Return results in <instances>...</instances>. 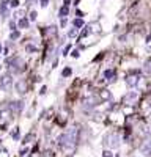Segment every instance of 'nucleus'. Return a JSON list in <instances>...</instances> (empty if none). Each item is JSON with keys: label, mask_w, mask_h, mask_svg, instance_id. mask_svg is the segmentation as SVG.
Here are the masks:
<instances>
[{"label": "nucleus", "mask_w": 151, "mask_h": 157, "mask_svg": "<svg viewBox=\"0 0 151 157\" xmlns=\"http://www.w3.org/2000/svg\"><path fill=\"white\" fill-rule=\"evenodd\" d=\"M77 142H79V129L76 126L69 127L65 133L58 137V145L60 148H63L65 151H72L76 148Z\"/></svg>", "instance_id": "f257e3e1"}, {"label": "nucleus", "mask_w": 151, "mask_h": 157, "mask_svg": "<svg viewBox=\"0 0 151 157\" xmlns=\"http://www.w3.org/2000/svg\"><path fill=\"white\" fill-rule=\"evenodd\" d=\"M120 143H121V137H120V132L116 131H110L104 135V145L107 148L113 149V148H118Z\"/></svg>", "instance_id": "f03ea898"}, {"label": "nucleus", "mask_w": 151, "mask_h": 157, "mask_svg": "<svg viewBox=\"0 0 151 157\" xmlns=\"http://www.w3.org/2000/svg\"><path fill=\"white\" fill-rule=\"evenodd\" d=\"M8 66L9 69H11V72H14V74H21V72L25 71V63L22 58H19V57H14V58H8Z\"/></svg>", "instance_id": "7ed1b4c3"}, {"label": "nucleus", "mask_w": 151, "mask_h": 157, "mask_svg": "<svg viewBox=\"0 0 151 157\" xmlns=\"http://www.w3.org/2000/svg\"><path fill=\"white\" fill-rule=\"evenodd\" d=\"M139 101V93L137 91H127L121 99V104L123 105H134L135 102Z\"/></svg>", "instance_id": "20e7f679"}, {"label": "nucleus", "mask_w": 151, "mask_h": 157, "mask_svg": "<svg viewBox=\"0 0 151 157\" xmlns=\"http://www.w3.org/2000/svg\"><path fill=\"white\" fill-rule=\"evenodd\" d=\"M88 33H101V25H99V22H91V24L87 25V28L83 30L82 33H80V39H82L83 36H87Z\"/></svg>", "instance_id": "39448f33"}, {"label": "nucleus", "mask_w": 151, "mask_h": 157, "mask_svg": "<svg viewBox=\"0 0 151 157\" xmlns=\"http://www.w3.org/2000/svg\"><path fill=\"white\" fill-rule=\"evenodd\" d=\"M139 82H140L139 72H132V74H129L126 77V83H127V86H129V88H135V86L139 85Z\"/></svg>", "instance_id": "423d86ee"}, {"label": "nucleus", "mask_w": 151, "mask_h": 157, "mask_svg": "<svg viewBox=\"0 0 151 157\" xmlns=\"http://www.w3.org/2000/svg\"><path fill=\"white\" fill-rule=\"evenodd\" d=\"M11 119V110H0V126H6Z\"/></svg>", "instance_id": "0eeeda50"}, {"label": "nucleus", "mask_w": 151, "mask_h": 157, "mask_svg": "<svg viewBox=\"0 0 151 157\" xmlns=\"http://www.w3.org/2000/svg\"><path fill=\"white\" fill-rule=\"evenodd\" d=\"M24 108V102L22 101H16V102H9V110L14 113H21Z\"/></svg>", "instance_id": "6e6552de"}, {"label": "nucleus", "mask_w": 151, "mask_h": 157, "mask_svg": "<svg viewBox=\"0 0 151 157\" xmlns=\"http://www.w3.org/2000/svg\"><path fill=\"white\" fill-rule=\"evenodd\" d=\"M140 151H142V154L145 156V157H150L151 156V140L143 142V145L140 146Z\"/></svg>", "instance_id": "1a4fd4ad"}, {"label": "nucleus", "mask_w": 151, "mask_h": 157, "mask_svg": "<svg viewBox=\"0 0 151 157\" xmlns=\"http://www.w3.org/2000/svg\"><path fill=\"white\" fill-rule=\"evenodd\" d=\"M27 90H28V85H27L25 80H19L18 83H16V91L21 93V94H25Z\"/></svg>", "instance_id": "9d476101"}, {"label": "nucleus", "mask_w": 151, "mask_h": 157, "mask_svg": "<svg viewBox=\"0 0 151 157\" xmlns=\"http://www.w3.org/2000/svg\"><path fill=\"white\" fill-rule=\"evenodd\" d=\"M99 99L102 102H107V101H110V99H112V93L109 91V90L107 88H104V90H101L99 91Z\"/></svg>", "instance_id": "9b49d317"}, {"label": "nucleus", "mask_w": 151, "mask_h": 157, "mask_svg": "<svg viewBox=\"0 0 151 157\" xmlns=\"http://www.w3.org/2000/svg\"><path fill=\"white\" fill-rule=\"evenodd\" d=\"M104 77H106V80H109V82H115V79H116L115 69H106L104 71Z\"/></svg>", "instance_id": "f8f14e48"}, {"label": "nucleus", "mask_w": 151, "mask_h": 157, "mask_svg": "<svg viewBox=\"0 0 151 157\" xmlns=\"http://www.w3.org/2000/svg\"><path fill=\"white\" fill-rule=\"evenodd\" d=\"M9 85H11V75L9 74L3 75V77L0 79V86H2V88H8Z\"/></svg>", "instance_id": "ddd939ff"}, {"label": "nucleus", "mask_w": 151, "mask_h": 157, "mask_svg": "<svg viewBox=\"0 0 151 157\" xmlns=\"http://www.w3.org/2000/svg\"><path fill=\"white\" fill-rule=\"evenodd\" d=\"M58 14H60V18H63L65 19L66 16L69 14V6H66V5H63L62 8H60V11H58Z\"/></svg>", "instance_id": "4468645a"}, {"label": "nucleus", "mask_w": 151, "mask_h": 157, "mask_svg": "<svg viewBox=\"0 0 151 157\" xmlns=\"http://www.w3.org/2000/svg\"><path fill=\"white\" fill-rule=\"evenodd\" d=\"M143 71H145L146 74H151V58H148L143 63Z\"/></svg>", "instance_id": "2eb2a0df"}, {"label": "nucleus", "mask_w": 151, "mask_h": 157, "mask_svg": "<svg viewBox=\"0 0 151 157\" xmlns=\"http://www.w3.org/2000/svg\"><path fill=\"white\" fill-rule=\"evenodd\" d=\"M58 116H60V118H58V124L63 126V124L66 123V119H68V116H66V112H62Z\"/></svg>", "instance_id": "dca6fc26"}, {"label": "nucleus", "mask_w": 151, "mask_h": 157, "mask_svg": "<svg viewBox=\"0 0 151 157\" xmlns=\"http://www.w3.org/2000/svg\"><path fill=\"white\" fill-rule=\"evenodd\" d=\"M35 138H36V137H35V133H28V135H27L25 138H24V142H22V143H24V145H27V143H32Z\"/></svg>", "instance_id": "f3484780"}, {"label": "nucleus", "mask_w": 151, "mask_h": 157, "mask_svg": "<svg viewBox=\"0 0 151 157\" xmlns=\"http://www.w3.org/2000/svg\"><path fill=\"white\" fill-rule=\"evenodd\" d=\"M72 74V69L71 68H69V66H68V68H65V69H63V72H62V75H63V77H69V75H71Z\"/></svg>", "instance_id": "a211bd4d"}, {"label": "nucleus", "mask_w": 151, "mask_h": 157, "mask_svg": "<svg viewBox=\"0 0 151 157\" xmlns=\"http://www.w3.org/2000/svg\"><path fill=\"white\" fill-rule=\"evenodd\" d=\"M72 25H74L76 27V28H80V27H83V21H82V19H74V21H72Z\"/></svg>", "instance_id": "6ab92c4d"}, {"label": "nucleus", "mask_w": 151, "mask_h": 157, "mask_svg": "<svg viewBox=\"0 0 151 157\" xmlns=\"http://www.w3.org/2000/svg\"><path fill=\"white\" fill-rule=\"evenodd\" d=\"M28 27V21H27L25 18H22L21 21H19V28H27Z\"/></svg>", "instance_id": "aec40b11"}, {"label": "nucleus", "mask_w": 151, "mask_h": 157, "mask_svg": "<svg viewBox=\"0 0 151 157\" xmlns=\"http://www.w3.org/2000/svg\"><path fill=\"white\" fill-rule=\"evenodd\" d=\"M11 137H13L14 140H18V138H19V127H16L14 131L11 132Z\"/></svg>", "instance_id": "412c9836"}, {"label": "nucleus", "mask_w": 151, "mask_h": 157, "mask_svg": "<svg viewBox=\"0 0 151 157\" xmlns=\"http://www.w3.org/2000/svg\"><path fill=\"white\" fill-rule=\"evenodd\" d=\"M76 35H77V28H72V30H69V33H68V36H69V38H74Z\"/></svg>", "instance_id": "4be33fe9"}, {"label": "nucleus", "mask_w": 151, "mask_h": 157, "mask_svg": "<svg viewBox=\"0 0 151 157\" xmlns=\"http://www.w3.org/2000/svg\"><path fill=\"white\" fill-rule=\"evenodd\" d=\"M0 157H8V151L5 148H0Z\"/></svg>", "instance_id": "5701e85b"}, {"label": "nucleus", "mask_w": 151, "mask_h": 157, "mask_svg": "<svg viewBox=\"0 0 151 157\" xmlns=\"http://www.w3.org/2000/svg\"><path fill=\"white\" fill-rule=\"evenodd\" d=\"M25 49H27V52H36V47H33V46H30V44L27 46Z\"/></svg>", "instance_id": "b1692460"}, {"label": "nucleus", "mask_w": 151, "mask_h": 157, "mask_svg": "<svg viewBox=\"0 0 151 157\" xmlns=\"http://www.w3.org/2000/svg\"><path fill=\"white\" fill-rule=\"evenodd\" d=\"M19 36H21V35H19V32H13L11 33V39H18Z\"/></svg>", "instance_id": "393cba45"}, {"label": "nucleus", "mask_w": 151, "mask_h": 157, "mask_svg": "<svg viewBox=\"0 0 151 157\" xmlns=\"http://www.w3.org/2000/svg\"><path fill=\"white\" fill-rule=\"evenodd\" d=\"M69 49H71V44L69 46H66L65 49H63V55H68V52H69Z\"/></svg>", "instance_id": "a878e982"}, {"label": "nucleus", "mask_w": 151, "mask_h": 157, "mask_svg": "<svg viewBox=\"0 0 151 157\" xmlns=\"http://www.w3.org/2000/svg\"><path fill=\"white\" fill-rule=\"evenodd\" d=\"M30 19H32V21H35V19H36V11H32V13H30Z\"/></svg>", "instance_id": "bb28decb"}, {"label": "nucleus", "mask_w": 151, "mask_h": 157, "mask_svg": "<svg viewBox=\"0 0 151 157\" xmlns=\"http://www.w3.org/2000/svg\"><path fill=\"white\" fill-rule=\"evenodd\" d=\"M27 152H28V149H27V148H22L21 149V156H25Z\"/></svg>", "instance_id": "cd10ccee"}, {"label": "nucleus", "mask_w": 151, "mask_h": 157, "mask_svg": "<svg viewBox=\"0 0 151 157\" xmlns=\"http://www.w3.org/2000/svg\"><path fill=\"white\" fill-rule=\"evenodd\" d=\"M11 6H19V0H13V2H11Z\"/></svg>", "instance_id": "c85d7f7f"}, {"label": "nucleus", "mask_w": 151, "mask_h": 157, "mask_svg": "<svg viewBox=\"0 0 151 157\" xmlns=\"http://www.w3.org/2000/svg\"><path fill=\"white\" fill-rule=\"evenodd\" d=\"M72 57H74V58H77V57H79V51H72V53H71Z\"/></svg>", "instance_id": "c756f323"}, {"label": "nucleus", "mask_w": 151, "mask_h": 157, "mask_svg": "<svg viewBox=\"0 0 151 157\" xmlns=\"http://www.w3.org/2000/svg\"><path fill=\"white\" fill-rule=\"evenodd\" d=\"M46 91H47V88H46V86H43V88H41V91H39V94H44Z\"/></svg>", "instance_id": "7c9ffc66"}, {"label": "nucleus", "mask_w": 151, "mask_h": 157, "mask_svg": "<svg viewBox=\"0 0 151 157\" xmlns=\"http://www.w3.org/2000/svg\"><path fill=\"white\" fill-rule=\"evenodd\" d=\"M146 101H148V104L151 105V93H148V96H146Z\"/></svg>", "instance_id": "2f4dec72"}, {"label": "nucleus", "mask_w": 151, "mask_h": 157, "mask_svg": "<svg viewBox=\"0 0 151 157\" xmlns=\"http://www.w3.org/2000/svg\"><path fill=\"white\" fill-rule=\"evenodd\" d=\"M9 27H11V30H14L16 28V24H14V22H9Z\"/></svg>", "instance_id": "473e14b6"}, {"label": "nucleus", "mask_w": 151, "mask_h": 157, "mask_svg": "<svg viewBox=\"0 0 151 157\" xmlns=\"http://www.w3.org/2000/svg\"><path fill=\"white\" fill-rule=\"evenodd\" d=\"M77 16H79V18H82V16H83V13L80 11V9H77Z\"/></svg>", "instance_id": "72a5a7b5"}, {"label": "nucleus", "mask_w": 151, "mask_h": 157, "mask_svg": "<svg viewBox=\"0 0 151 157\" xmlns=\"http://www.w3.org/2000/svg\"><path fill=\"white\" fill-rule=\"evenodd\" d=\"M47 5V0H41V6H46Z\"/></svg>", "instance_id": "f704fd0d"}, {"label": "nucleus", "mask_w": 151, "mask_h": 157, "mask_svg": "<svg viewBox=\"0 0 151 157\" xmlns=\"http://www.w3.org/2000/svg\"><path fill=\"white\" fill-rule=\"evenodd\" d=\"M69 3H71V0H65V5L66 6H69Z\"/></svg>", "instance_id": "c9c22d12"}, {"label": "nucleus", "mask_w": 151, "mask_h": 157, "mask_svg": "<svg viewBox=\"0 0 151 157\" xmlns=\"http://www.w3.org/2000/svg\"><path fill=\"white\" fill-rule=\"evenodd\" d=\"M0 52H2V44H0Z\"/></svg>", "instance_id": "e433bc0d"}]
</instances>
